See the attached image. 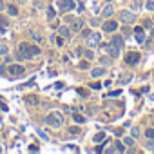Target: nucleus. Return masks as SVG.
Returning <instances> with one entry per match:
<instances>
[{
  "mask_svg": "<svg viewBox=\"0 0 154 154\" xmlns=\"http://www.w3.org/2000/svg\"><path fill=\"white\" fill-rule=\"evenodd\" d=\"M26 100H27V103H31V105H35V103H38V98H36L35 94H31V96H27Z\"/></svg>",
  "mask_w": 154,
  "mask_h": 154,
  "instance_id": "obj_25",
  "label": "nucleus"
},
{
  "mask_svg": "<svg viewBox=\"0 0 154 154\" xmlns=\"http://www.w3.org/2000/svg\"><path fill=\"white\" fill-rule=\"evenodd\" d=\"M120 93H122V91H112V93H109V96H118Z\"/></svg>",
  "mask_w": 154,
  "mask_h": 154,
  "instance_id": "obj_41",
  "label": "nucleus"
},
{
  "mask_svg": "<svg viewBox=\"0 0 154 154\" xmlns=\"http://www.w3.org/2000/svg\"><path fill=\"white\" fill-rule=\"evenodd\" d=\"M71 29H72V31H76V33H80V31L84 29V20H82V18L72 20V22H71Z\"/></svg>",
  "mask_w": 154,
  "mask_h": 154,
  "instance_id": "obj_10",
  "label": "nucleus"
},
{
  "mask_svg": "<svg viewBox=\"0 0 154 154\" xmlns=\"http://www.w3.org/2000/svg\"><path fill=\"white\" fill-rule=\"evenodd\" d=\"M36 54H40V49L36 47V45H31V44H26V42H22V44H18V58L22 60H31V58H35Z\"/></svg>",
  "mask_w": 154,
  "mask_h": 154,
  "instance_id": "obj_1",
  "label": "nucleus"
},
{
  "mask_svg": "<svg viewBox=\"0 0 154 154\" xmlns=\"http://www.w3.org/2000/svg\"><path fill=\"white\" fill-rule=\"evenodd\" d=\"M0 152H2V149H0Z\"/></svg>",
  "mask_w": 154,
  "mask_h": 154,
  "instance_id": "obj_48",
  "label": "nucleus"
},
{
  "mask_svg": "<svg viewBox=\"0 0 154 154\" xmlns=\"http://www.w3.org/2000/svg\"><path fill=\"white\" fill-rule=\"evenodd\" d=\"M100 63H102L103 67H107V65L111 63V60H109V58H100Z\"/></svg>",
  "mask_w": 154,
  "mask_h": 154,
  "instance_id": "obj_33",
  "label": "nucleus"
},
{
  "mask_svg": "<svg viewBox=\"0 0 154 154\" xmlns=\"http://www.w3.org/2000/svg\"><path fill=\"white\" fill-rule=\"evenodd\" d=\"M145 8H147L149 11H154V0H149V2L145 4Z\"/></svg>",
  "mask_w": 154,
  "mask_h": 154,
  "instance_id": "obj_30",
  "label": "nucleus"
},
{
  "mask_svg": "<svg viewBox=\"0 0 154 154\" xmlns=\"http://www.w3.org/2000/svg\"><path fill=\"white\" fill-rule=\"evenodd\" d=\"M120 20H122L123 24H132V22L136 20V15H134L132 11H125V9H123V11L120 13Z\"/></svg>",
  "mask_w": 154,
  "mask_h": 154,
  "instance_id": "obj_6",
  "label": "nucleus"
},
{
  "mask_svg": "<svg viewBox=\"0 0 154 154\" xmlns=\"http://www.w3.org/2000/svg\"><path fill=\"white\" fill-rule=\"evenodd\" d=\"M6 29H8V22H6V18H4V17H0V31L4 33Z\"/></svg>",
  "mask_w": 154,
  "mask_h": 154,
  "instance_id": "obj_22",
  "label": "nucleus"
},
{
  "mask_svg": "<svg viewBox=\"0 0 154 154\" xmlns=\"http://www.w3.org/2000/svg\"><path fill=\"white\" fill-rule=\"evenodd\" d=\"M150 100H152V102H154V94H150Z\"/></svg>",
  "mask_w": 154,
  "mask_h": 154,
  "instance_id": "obj_46",
  "label": "nucleus"
},
{
  "mask_svg": "<svg viewBox=\"0 0 154 154\" xmlns=\"http://www.w3.org/2000/svg\"><path fill=\"white\" fill-rule=\"evenodd\" d=\"M4 8H6V6H4V2H2V0H0V11H2Z\"/></svg>",
  "mask_w": 154,
  "mask_h": 154,
  "instance_id": "obj_45",
  "label": "nucleus"
},
{
  "mask_svg": "<svg viewBox=\"0 0 154 154\" xmlns=\"http://www.w3.org/2000/svg\"><path fill=\"white\" fill-rule=\"evenodd\" d=\"M109 2H111V0H109Z\"/></svg>",
  "mask_w": 154,
  "mask_h": 154,
  "instance_id": "obj_49",
  "label": "nucleus"
},
{
  "mask_svg": "<svg viewBox=\"0 0 154 154\" xmlns=\"http://www.w3.org/2000/svg\"><path fill=\"white\" fill-rule=\"evenodd\" d=\"M145 149H147V150H154V138H150V140L145 143Z\"/></svg>",
  "mask_w": 154,
  "mask_h": 154,
  "instance_id": "obj_27",
  "label": "nucleus"
},
{
  "mask_svg": "<svg viewBox=\"0 0 154 154\" xmlns=\"http://www.w3.org/2000/svg\"><path fill=\"white\" fill-rule=\"evenodd\" d=\"M45 123L49 127H53V129H60L63 125V114L60 111H53V112H49L45 116Z\"/></svg>",
  "mask_w": 154,
  "mask_h": 154,
  "instance_id": "obj_2",
  "label": "nucleus"
},
{
  "mask_svg": "<svg viewBox=\"0 0 154 154\" xmlns=\"http://www.w3.org/2000/svg\"><path fill=\"white\" fill-rule=\"evenodd\" d=\"M112 44H116L118 47H123V44H125V36H120V35H114V36H112Z\"/></svg>",
  "mask_w": 154,
  "mask_h": 154,
  "instance_id": "obj_13",
  "label": "nucleus"
},
{
  "mask_svg": "<svg viewBox=\"0 0 154 154\" xmlns=\"http://www.w3.org/2000/svg\"><path fill=\"white\" fill-rule=\"evenodd\" d=\"M145 136H147V140L154 138V129H147V131H145Z\"/></svg>",
  "mask_w": 154,
  "mask_h": 154,
  "instance_id": "obj_29",
  "label": "nucleus"
},
{
  "mask_svg": "<svg viewBox=\"0 0 154 154\" xmlns=\"http://www.w3.org/2000/svg\"><path fill=\"white\" fill-rule=\"evenodd\" d=\"M100 24H102V22H100L98 18H91V26H93V27H96V26H100Z\"/></svg>",
  "mask_w": 154,
  "mask_h": 154,
  "instance_id": "obj_36",
  "label": "nucleus"
},
{
  "mask_svg": "<svg viewBox=\"0 0 154 154\" xmlns=\"http://www.w3.org/2000/svg\"><path fill=\"white\" fill-rule=\"evenodd\" d=\"M8 13H9V17H17V15H18L17 6H9V8H8Z\"/></svg>",
  "mask_w": 154,
  "mask_h": 154,
  "instance_id": "obj_19",
  "label": "nucleus"
},
{
  "mask_svg": "<svg viewBox=\"0 0 154 154\" xmlns=\"http://www.w3.org/2000/svg\"><path fill=\"white\" fill-rule=\"evenodd\" d=\"M114 134H116V136H122V134H123V131H122V129H118V131H114Z\"/></svg>",
  "mask_w": 154,
  "mask_h": 154,
  "instance_id": "obj_43",
  "label": "nucleus"
},
{
  "mask_svg": "<svg viewBox=\"0 0 154 154\" xmlns=\"http://www.w3.org/2000/svg\"><path fill=\"white\" fill-rule=\"evenodd\" d=\"M132 31H134V33H141V31H143V27H141V26H136Z\"/></svg>",
  "mask_w": 154,
  "mask_h": 154,
  "instance_id": "obj_38",
  "label": "nucleus"
},
{
  "mask_svg": "<svg viewBox=\"0 0 154 154\" xmlns=\"http://www.w3.org/2000/svg\"><path fill=\"white\" fill-rule=\"evenodd\" d=\"M29 33H31V36H33V38H35V40H38V42H40V40H42V35H40V33H38V31H35V29H31V31H29Z\"/></svg>",
  "mask_w": 154,
  "mask_h": 154,
  "instance_id": "obj_24",
  "label": "nucleus"
},
{
  "mask_svg": "<svg viewBox=\"0 0 154 154\" xmlns=\"http://www.w3.org/2000/svg\"><path fill=\"white\" fill-rule=\"evenodd\" d=\"M72 120H74L76 123H84V122H85V118H84L82 114H78V112H76V114H72Z\"/></svg>",
  "mask_w": 154,
  "mask_h": 154,
  "instance_id": "obj_18",
  "label": "nucleus"
},
{
  "mask_svg": "<svg viewBox=\"0 0 154 154\" xmlns=\"http://www.w3.org/2000/svg\"><path fill=\"white\" fill-rule=\"evenodd\" d=\"M105 49H107V53H109L111 58H118V56H120V47H118L116 44L111 42V45H105Z\"/></svg>",
  "mask_w": 154,
  "mask_h": 154,
  "instance_id": "obj_8",
  "label": "nucleus"
},
{
  "mask_svg": "<svg viewBox=\"0 0 154 154\" xmlns=\"http://www.w3.org/2000/svg\"><path fill=\"white\" fill-rule=\"evenodd\" d=\"M84 54H85V58H87V60H94V53H93V49H91V47H89V49H85V51H84Z\"/></svg>",
  "mask_w": 154,
  "mask_h": 154,
  "instance_id": "obj_20",
  "label": "nucleus"
},
{
  "mask_svg": "<svg viewBox=\"0 0 154 154\" xmlns=\"http://www.w3.org/2000/svg\"><path fill=\"white\" fill-rule=\"evenodd\" d=\"M102 141H105V134H103V132H98V134L94 136V143H102Z\"/></svg>",
  "mask_w": 154,
  "mask_h": 154,
  "instance_id": "obj_21",
  "label": "nucleus"
},
{
  "mask_svg": "<svg viewBox=\"0 0 154 154\" xmlns=\"http://www.w3.org/2000/svg\"><path fill=\"white\" fill-rule=\"evenodd\" d=\"M89 87H91L93 91H98V89H102V84H98V82H96V84H91Z\"/></svg>",
  "mask_w": 154,
  "mask_h": 154,
  "instance_id": "obj_34",
  "label": "nucleus"
},
{
  "mask_svg": "<svg viewBox=\"0 0 154 154\" xmlns=\"http://www.w3.org/2000/svg\"><path fill=\"white\" fill-rule=\"evenodd\" d=\"M102 27H103L105 33H114V31L118 29V22H116V20H107Z\"/></svg>",
  "mask_w": 154,
  "mask_h": 154,
  "instance_id": "obj_7",
  "label": "nucleus"
},
{
  "mask_svg": "<svg viewBox=\"0 0 154 154\" xmlns=\"http://www.w3.org/2000/svg\"><path fill=\"white\" fill-rule=\"evenodd\" d=\"M140 53L138 51H129L127 54H125V63L127 65H136V63H140Z\"/></svg>",
  "mask_w": 154,
  "mask_h": 154,
  "instance_id": "obj_3",
  "label": "nucleus"
},
{
  "mask_svg": "<svg viewBox=\"0 0 154 154\" xmlns=\"http://www.w3.org/2000/svg\"><path fill=\"white\" fill-rule=\"evenodd\" d=\"M102 15H103L105 18H111V17L114 15V8H112L111 4H107V6H105V8L102 9Z\"/></svg>",
  "mask_w": 154,
  "mask_h": 154,
  "instance_id": "obj_12",
  "label": "nucleus"
},
{
  "mask_svg": "<svg viewBox=\"0 0 154 154\" xmlns=\"http://www.w3.org/2000/svg\"><path fill=\"white\" fill-rule=\"evenodd\" d=\"M54 17H56V13H54L53 6H49L47 8V20H54Z\"/></svg>",
  "mask_w": 154,
  "mask_h": 154,
  "instance_id": "obj_16",
  "label": "nucleus"
},
{
  "mask_svg": "<svg viewBox=\"0 0 154 154\" xmlns=\"http://www.w3.org/2000/svg\"><path fill=\"white\" fill-rule=\"evenodd\" d=\"M69 29H71V27H67V26H62V27L58 29V33H60V36H63V38L67 36V38H69V35H71V31H69Z\"/></svg>",
  "mask_w": 154,
  "mask_h": 154,
  "instance_id": "obj_14",
  "label": "nucleus"
},
{
  "mask_svg": "<svg viewBox=\"0 0 154 154\" xmlns=\"http://www.w3.org/2000/svg\"><path fill=\"white\" fill-rule=\"evenodd\" d=\"M100 42H102V35H100V33H89V36H87V44H89L91 49L98 47Z\"/></svg>",
  "mask_w": 154,
  "mask_h": 154,
  "instance_id": "obj_4",
  "label": "nucleus"
},
{
  "mask_svg": "<svg viewBox=\"0 0 154 154\" xmlns=\"http://www.w3.org/2000/svg\"><path fill=\"white\" fill-rule=\"evenodd\" d=\"M8 53H9V47L6 44H0V56H6Z\"/></svg>",
  "mask_w": 154,
  "mask_h": 154,
  "instance_id": "obj_17",
  "label": "nucleus"
},
{
  "mask_svg": "<svg viewBox=\"0 0 154 154\" xmlns=\"http://www.w3.org/2000/svg\"><path fill=\"white\" fill-rule=\"evenodd\" d=\"M87 67H89L87 62H80V69H87Z\"/></svg>",
  "mask_w": 154,
  "mask_h": 154,
  "instance_id": "obj_39",
  "label": "nucleus"
},
{
  "mask_svg": "<svg viewBox=\"0 0 154 154\" xmlns=\"http://www.w3.org/2000/svg\"><path fill=\"white\" fill-rule=\"evenodd\" d=\"M122 35H123L125 38H129V36L132 35V29H131V27H129V26L125 24V26H123V29H122Z\"/></svg>",
  "mask_w": 154,
  "mask_h": 154,
  "instance_id": "obj_15",
  "label": "nucleus"
},
{
  "mask_svg": "<svg viewBox=\"0 0 154 154\" xmlns=\"http://www.w3.org/2000/svg\"><path fill=\"white\" fill-rule=\"evenodd\" d=\"M129 80H131V74H127V76L122 74V76H120V84H125V82H129Z\"/></svg>",
  "mask_w": 154,
  "mask_h": 154,
  "instance_id": "obj_28",
  "label": "nucleus"
},
{
  "mask_svg": "<svg viewBox=\"0 0 154 154\" xmlns=\"http://www.w3.org/2000/svg\"><path fill=\"white\" fill-rule=\"evenodd\" d=\"M131 136H132V138H138V136H140V129H136V127L131 129Z\"/></svg>",
  "mask_w": 154,
  "mask_h": 154,
  "instance_id": "obj_31",
  "label": "nucleus"
},
{
  "mask_svg": "<svg viewBox=\"0 0 154 154\" xmlns=\"http://www.w3.org/2000/svg\"><path fill=\"white\" fill-rule=\"evenodd\" d=\"M132 143H134V138H132V136H131V138H125V140H123V145H129V147H131Z\"/></svg>",
  "mask_w": 154,
  "mask_h": 154,
  "instance_id": "obj_32",
  "label": "nucleus"
},
{
  "mask_svg": "<svg viewBox=\"0 0 154 154\" xmlns=\"http://www.w3.org/2000/svg\"><path fill=\"white\" fill-rule=\"evenodd\" d=\"M29 150H31V152H36V150H38V147H36V145H31V147H29Z\"/></svg>",
  "mask_w": 154,
  "mask_h": 154,
  "instance_id": "obj_42",
  "label": "nucleus"
},
{
  "mask_svg": "<svg viewBox=\"0 0 154 154\" xmlns=\"http://www.w3.org/2000/svg\"><path fill=\"white\" fill-rule=\"evenodd\" d=\"M105 72H107L105 67H94V69L91 71V76H93V78H102Z\"/></svg>",
  "mask_w": 154,
  "mask_h": 154,
  "instance_id": "obj_11",
  "label": "nucleus"
},
{
  "mask_svg": "<svg viewBox=\"0 0 154 154\" xmlns=\"http://www.w3.org/2000/svg\"><path fill=\"white\" fill-rule=\"evenodd\" d=\"M8 72L11 74V76H22L24 72H26V69H24V65H18V63H11L9 67H8Z\"/></svg>",
  "mask_w": 154,
  "mask_h": 154,
  "instance_id": "obj_5",
  "label": "nucleus"
},
{
  "mask_svg": "<svg viewBox=\"0 0 154 154\" xmlns=\"http://www.w3.org/2000/svg\"><path fill=\"white\" fill-rule=\"evenodd\" d=\"M136 42H138V44H145V35H143V31H141V33H136Z\"/></svg>",
  "mask_w": 154,
  "mask_h": 154,
  "instance_id": "obj_23",
  "label": "nucleus"
},
{
  "mask_svg": "<svg viewBox=\"0 0 154 154\" xmlns=\"http://www.w3.org/2000/svg\"><path fill=\"white\" fill-rule=\"evenodd\" d=\"M6 71H8V69H6V67H4V65H0V74H4V72H6Z\"/></svg>",
  "mask_w": 154,
  "mask_h": 154,
  "instance_id": "obj_44",
  "label": "nucleus"
},
{
  "mask_svg": "<svg viewBox=\"0 0 154 154\" xmlns=\"http://www.w3.org/2000/svg\"><path fill=\"white\" fill-rule=\"evenodd\" d=\"M56 45H58V47L63 45V36H58V38H56Z\"/></svg>",
  "mask_w": 154,
  "mask_h": 154,
  "instance_id": "obj_37",
  "label": "nucleus"
},
{
  "mask_svg": "<svg viewBox=\"0 0 154 154\" xmlns=\"http://www.w3.org/2000/svg\"><path fill=\"white\" fill-rule=\"evenodd\" d=\"M78 132H80L78 127H71V129H69V134H72V136H74V134H78Z\"/></svg>",
  "mask_w": 154,
  "mask_h": 154,
  "instance_id": "obj_35",
  "label": "nucleus"
},
{
  "mask_svg": "<svg viewBox=\"0 0 154 154\" xmlns=\"http://www.w3.org/2000/svg\"><path fill=\"white\" fill-rule=\"evenodd\" d=\"M62 87H63V84H62V82H56V84H54V89H62Z\"/></svg>",
  "mask_w": 154,
  "mask_h": 154,
  "instance_id": "obj_40",
  "label": "nucleus"
},
{
  "mask_svg": "<svg viewBox=\"0 0 154 154\" xmlns=\"http://www.w3.org/2000/svg\"><path fill=\"white\" fill-rule=\"evenodd\" d=\"M114 150H116V152H125V147H123L120 141H116V143H114Z\"/></svg>",
  "mask_w": 154,
  "mask_h": 154,
  "instance_id": "obj_26",
  "label": "nucleus"
},
{
  "mask_svg": "<svg viewBox=\"0 0 154 154\" xmlns=\"http://www.w3.org/2000/svg\"><path fill=\"white\" fill-rule=\"evenodd\" d=\"M60 6L63 11H72L76 4H74V0H60Z\"/></svg>",
  "mask_w": 154,
  "mask_h": 154,
  "instance_id": "obj_9",
  "label": "nucleus"
},
{
  "mask_svg": "<svg viewBox=\"0 0 154 154\" xmlns=\"http://www.w3.org/2000/svg\"><path fill=\"white\" fill-rule=\"evenodd\" d=\"M152 36H154V29H152Z\"/></svg>",
  "mask_w": 154,
  "mask_h": 154,
  "instance_id": "obj_47",
  "label": "nucleus"
}]
</instances>
